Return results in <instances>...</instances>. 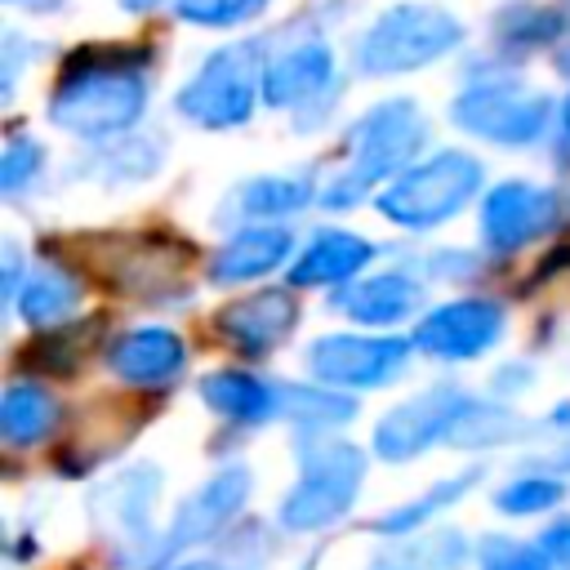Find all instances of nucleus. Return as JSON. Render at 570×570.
I'll return each mask as SVG.
<instances>
[{
    "instance_id": "2f4dec72",
    "label": "nucleus",
    "mask_w": 570,
    "mask_h": 570,
    "mask_svg": "<svg viewBox=\"0 0 570 570\" xmlns=\"http://www.w3.org/2000/svg\"><path fill=\"white\" fill-rule=\"evenodd\" d=\"M481 566L485 570H552V561L534 543H512V539H485L481 543Z\"/></svg>"
},
{
    "instance_id": "f03ea898",
    "label": "nucleus",
    "mask_w": 570,
    "mask_h": 570,
    "mask_svg": "<svg viewBox=\"0 0 570 570\" xmlns=\"http://www.w3.org/2000/svg\"><path fill=\"white\" fill-rule=\"evenodd\" d=\"M428 138V120L419 116V107L410 98H392V102H379L370 116H361V125L352 129V169L338 174L321 200L325 205H356L374 178L401 169L419 142Z\"/></svg>"
},
{
    "instance_id": "4c0bfd02",
    "label": "nucleus",
    "mask_w": 570,
    "mask_h": 570,
    "mask_svg": "<svg viewBox=\"0 0 570 570\" xmlns=\"http://www.w3.org/2000/svg\"><path fill=\"white\" fill-rule=\"evenodd\" d=\"M566 129H570V102H566Z\"/></svg>"
},
{
    "instance_id": "7ed1b4c3",
    "label": "nucleus",
    "mask_w": 570,
    "mask_h": 570,
    "mask_svg": "<svg viewBox=\"0 0 570 570\" xmlns=\"http://www.w3.org/2000/svg\"><path fill=\"white\" fill-rule=\"evenodd\" d=\"M463 40V27L436 4H396L361 40L356 62L365 76H396L436 62Z\"/></svg>"
},
{
    "instance_id": "20e7f679",
    "label": "nucleus",
    "mask_w": 570,
    "mask_h": 570,
    "mask_svg": "<svg viewBox=\"0 0 570 570\" xmlns=\"http://www.w3.org/2000/svg\"><path fill=\"white\" fill-rule=\"evenodd\" d=\"M298 459H303V476L285 494L281 521L285 530H321L352 508L365 476V454L352 441H307Z\"/></svg>"
},
{
    "instance_id": "72a5a7b5",
    "label": "nucleus",
    "mask_w": 570,
    "mask_h": 570,
    "mask_svg": "<svg viewBox=\"0 0 570 570\" xmlns=\"http://www.w3.org/2000/svg\"><path fill=\"white\" fill-rule=\"evenodd\" d=\"M539 552H543V557H548L552 566L570 570V517L543 530V539H539Z\"/></svg>"
},
{
    "instance_id": "39448f33",
    "label": "nucleus",
    "mask_w": 570,
    "mask_h": 570,
    "mask_svg": "<svg viewBox=\"0 0 570 570\" xmlns=\"http://www.w3.org/2000/svg\"><path fill=\"white\" fill-rule=\"evenodd\" d=\"M476 187H481V165L463 151H441L428 165L405 169L379 196V209H383V218H392L401 227H436V223L454 218L472 200Z\"/></svg>"
},
{
    "instance_id": "aec40b11",
    "label": "nucleus",
    "mask_w": 570,
    "mask_h": 570,
    "mask_svg": "<svg viewBox=\"0 0 570 570\" xmlns=\"http://www.w3.org/2000/svg\"><path fill=\"white\" fill-rule=\"evenodd\" d=\"M200 396L209 410L227 414V419H245V423H258L276 410V387L258 383L254 374H240V370H223V374H209L200 383Z\"/></svg>"
},
{
    "instance_id": "473e14b6",
    "label": "nucleus",
    "mask_w": 570,
    "mask_h": 570,
    "mask_svg": "<svg viewBox=\"0 0 570 570\" xmlns=\"http://www.w3.org/2000/svg\"><path fill=\"white\" fill-rule=\"evenodd\" d=\"M40 147L36 142H27V138H13L9 147H4V160H0V187L4 191H18L27 178H36V169H40Z\"/></svg>"
},
{
    "instance_id": "412c9836",
    "label": "nucleus",
    "mask_w": 570,
    "mask_h": 570,
    "mask_svg": "<svg viewBox=\"0 0 570 570\" xmlns=\"http://www.w3.org/2000/svg\"><path fill=\"white\" fill-rule=\"evenodd\" d=\"M58 423V401L36 383H13L0 401V432L9 445H31Z\"/></svg>"
},
{
    "instance_id": "f8f14e48",
    "label": "nucleus",
    "mask_w": 570,
    "mask_h": 570,
    "mask_svg": "<svg viewBox=\"0 0 570 570\" xmlns=\"http://www.w3.org/2000/svg\"><path fill=\"white\" fill-rule=\"evenodd\" d=\"M245 494H249V472H245V468L232 463V468L214 472V476L174 512V525H169V534L160 539V557L174 552V548H191V543L209 539L214 530H223V525L240 512Z\"/></svg>"
},
{
    "instance_id": "f704fd0d",
    "label": "nucleus",
    "mask_w": 570,
    "mask_h": 570,
    "mask_svg": "<svg viewBox=\"0 0 570 570\" xmlns=\"http://www.w3.org/2000/svg\"><path fill=\"white\" fill-rule=\"evenodd\" d=\"M178 570H263V557L249 561V557H214V561H191V566H178Z\"/></svg>"
},
{
    "instance_id": "423d86ee",
    "label": "nucleus",
    "mask_w": 570,
    "mask_h": 570,
    "mask_svg": "<svg viewBox=\"0 0 570 570\" xmlns=\"http://www.w3.org/2000/svg\"><path fill=\"white\" fill-rule=\"evenodd\" d=\"M178 111L205 129H227L254 111V45L218 49L200 76L178 94Z\"/></svg>"
},
{
    "instance_id": "a878e982",
    "label": "nucleus",
    "mask_w": 570,
    "mask_h": 570,
    "mask_svg": "<svg viewBox=\"0 0 570 570\" xmlns=\"http://www.w3.org/2000/svg\"><path fill=\"white\" fill-rule=\"evenodd\" d=\"M240 209L245 214H263V218H276V214H294L312 200V183L307 178H258L249 187H240Z\"/></svg>"
},
{
    "instance_id": "7c9ffc66",
    "label": "nucleus",
    "mask_w": 570,
    "mask_h": 570,
    "mask_svg": "<svg viewBox=\"0 0 570 570\" xmlns=\"http://www.w3.org/2000/svg\"><path fill=\"white\" fill-rule=\"evenodd\" d=\"M267 0H178V13L200 27H232L249 13H258Z\"/></svg>"
},
{
    "instance_id": "0eeeda50",
    "label": "nucleus",
    "mask_w": 570,
    "mask_h": 570,
    "mask_svg": "<svg viewBox=\"0 0 570 570\" xmlns=\"http://www.w3.org/2000/svg\"><path fill=\"white\" fill-rule=\"evenodd\" d=\"M454 125H463L468 134H481L490 142H508V147H525L539 138L543 120H548V98L517 85V80H499V85H476L454 102Z\"/></svg>"
},
{
    "instance_id": "6ab92c4d",
    "label": "nucleus",
    "mask_w": 570,
    "mask_h": 570,
    "mask_svg": "<svg viewBox=\"0 0 570 570\" xmlns=\"http://www.w3.org/2000/svg\"><path fill=\"white\" fill-rule=\"evenodd\" d=\"M285 254H289V232H281V227L240 232L236 240H227V245L214 254L209 276H214V281H249V276L272 272Z\"/></svg>"
},
{
    "instance_id": "9d476101",
    "label": "nucleus",
    "mask_w": 570,
    "mask_h": 570,
    "mask_svg": "<svg viewBox=\"0 0 570 570\" xmlns=\"http://www.w3.org/2000/svg\"><path fill=\"white\" fill-rule=\"evenodd\" d=\"M561 205L548 187H534V183H499L485 205H481V232L490 240V249L499 254H512L521 249L525 240L543 236L552 223H557Z\"/></svg>"
},
{
    "instance_id": "9b49d317",
    "label": "nucleus",
    "mask_w": 570,
    "mask_h": 570,
    "mask_svg": "<svg viewBox=\"0 0 570 570\" xmlns=\"http://www.w3.org/2000/svg\"><path fill=\"white\" fill-rule=\"evenodd\" d=\"M503 334V312L485 298H459L428 312L414 330V343L441 361H472Z\"/></svg>"
},
{
    "instance_id": "bb28decb",
    "label": "nucleus",
    "mask_w": 570,
    "mask_h": 570,
    "mask_svg": "<svg viewBox=\"0 0 570 570\" xmlns=\"http://www.w3.org/2000/svg\"><path fill=\"white\" fill-rule=\"evenodd\" d=\"M276 410H285L289 419H298L307 428H325V423L352 419V401L347 396H330V392H312V387H276Z\"/></svg>"
},
{
    "instance_id": "2eb2a0df",
    "label": "nucleus",
    "mask_w": 570,
    "mask_h": 570,
    "mask_svg": "<svg viewBox=\"0 0 570 570\" xmlns=\"http://www.w3.org/2000/svg\"><path fill=\"white\" fill-rule=\"evenodd\" d=\"M111 370L125 383H165L169 374L183 370V338L174 330H129L116 347H111Z\"/></svg>"
},
{
    "instance_id": "c756f323",
    "label": "nucleus",
    "mask_w": 570,
    "mask_h": 570,
    "mask_svg": "<svg viewBox=\"0 0 570 570\" xmlns=\"http://www.w3.org/2000/svg\"><path fill=\"white\" fill-rule=\"evenodd\" d=\"M561 499V481H552V476H521V481H512L508 490H499V508L503 512H512V517H530V512H543V508H552Z\"/></svg>"
},
{
    "instance_id": "4468645a",
    "label": "nucleus",
    "mask_w": 570,
    "mask_h": 570,
    "mask_svg": "<svg viewBox=\"0 0 570 570\" xmlns=\"http://www.w3.org/2000/svg\"><path fill=\"white\" fill-rule=\"evenodd\" d=\"M156 494H160V472L151 463H138V468L111 476L107 485H98L89 508H94L98 530H107L111 539H142Z\"/></svg>"
},
{
    "instance_id": "dca6fc26",
    "label": "nucleus",
    "mask_w": 570,
    "mask_h": 570,
    "mask_svg": "<svg viewBox=\"0 0 570 570\" xmlns=\"http://www.w3.org/2000/svg\"><path fill=\"white\" fill-rule=\"evenodd\" d=\"M334 62H330V49L321 40H307V45H294L289 53H281L267 71H263V98L272 107H294L298 98L316 94L325 80H330Z\"/></svg>"
},
{
    "instance_id": "f257e3e1",
    "label": "nucleus",
    "mask_w": 570,
    "mask_h": 570,
    "mask_svg": "<svg viewBox=\"0 0 570 570\" xmlns=\"http://www.w3.org/2000/svg\"><path fill=\"white\" fill-rule=\"evenodd\" d=\"M142 58L147 49H80L67 58V76L53 89L49 116L80 138H107L134 125L147 102V85L134 76Z\"/></svg>"
},
{
    "instance_id": "6e6552de",
    "label": "nucleus",
    "mask_w": 570,
    "mask_h": 570,
    "mask_svg": "<svg viewBox=\"0 0 570 570\" xmlns=\"http://www.w3.org/2000/svg\"><path fill=\"white\" fill-rule=\"evenodd\" d=\"M468 396L459 387H432V392H419L410 401H401L392 414L379 419L374 428V450L392 463L401 459H414L419 450H428L432 441L450 436L454 423L468 414Z\"/></svg>"
},
{
    "instance_id": "b1692460",
    "label": "nucleus",
    "mask_w": 570,
    "mask_h": 570,
    "mask_svg": "<svg viewBox=\"0 0 570 570\" xmlns=\"http://www.w3.org/2000/svg\"><path fill=\"white\" fill-rule=\"evenodd\" d=\"M481 472H463V476H445V481H436L428 494H419L414 503H401L396 512H383L370 530H379V534H410L414 525H423L432 512H441V508H450L459 494H468L472 490V481H476Z\"/></svg>"
},
{
    "instance_id": "ddd939ff",
    "label": "nucleus",
    "mask_w": 570,
    "mask_h": 570,
    "mask_svg": "<svg viewBox=\"0 0 570 570\" xmlns=\"http://www.w3.org/2000/svg\"><path fill=\"white\" fill-rule=\"evenodd\" d=\"M294 316H298V307L285 289H263V294H249L240 303H227L214 325L236 352L263 356L294 330Z\"/></svg>"
},
{
    "instance_id": "393cba45",
    "label": "nucleus",
    "mask_w": 570,
    "mask_h": 570,
    "mask_svg": "<svg viewBox=\"0 0 570 570\" xmlns=\"http://www.w3.org/2000/svg\"><path fill=\"white\" fill-rule=\"evenodd\" d=\"M98 330H102L98 316L80 321L76 330H58V334H49V338H40V343L31 347V361H36L40 370H49V374H76Z\"/></svg>"
},
{
    "instance_id": "a211bd4d",
    "label": "nucleus",
    "mask_w": 570,
    "mask_h": 570,
    "mask_svg": "<svg viewBox=\"0 0 570 570\" xmlns=\"http://www.w3.org/2000/svg\"><path fill=\"white\" fill-rule=\"evenodd\" d=\"M338 307L352 316V321H365V325H392L401 316H410L419 307V285L410 276H370V281H356L352 289L338 294Z\"/></svg>"
},
{
    "instance_id": "c85d7f7f",
    "label": "nucleus",
    "mask_w": 570,
    "mask_h": 570,
    "mask_svg": "<svg viewBox=\"0 0 570 570\" xmlns=\"http://www.w3.org/2000/svg\"><path fill=\"white\" fill-rule=\"evenodd\" d=\"M494 31H499V40H503V45L530 49V45H543L548 36H557V31H561V13L517 4V9H508V13L494 22Z\"/></svg>"
},
{
    "instance_id": "1a4fd4ad",
    "label": "nucleus",
    "mask_w": 570,
    "mask_h": 570,
    "mask_svg": "<svg viewBox=\"0 0 570 570\" xmlns=\"http://www.w3.org/2000/svg\"><path fill=\"white\" fill-rule=\"evenodd\" d=\"M410 356L405 338H356V334H330L321 343H312L307 365L321 383H338V387H379L387 379L401 374Z\"/></svg>"
},
{
    "instance_id": "4be33fe9",
    "label": "nucleus",
    "mask_w": 570,
    "mask_h": 570,
    "mask_svg": "<svg viewBox=\"0 0 570 570\" xmlns=\"http://www.w3.org/2000/svg\"><path fill=\"white\" fill-rule=\"evenodd\" d=\"M468 557V539L459 530H432L423 539H410L401 548H387L374 557L370 570H454Z\"/></svg>"
},
{
    "instance_id": "c9c22d12",
    "label": "nucleus",
    "mask_w": 570,
    "mask_h": 570,
    "mask_svg": "<svg viewBox=\"0 0 570 570\" xmlns=\"http://www.w3.org/2000/svg\"><path fill=\"white\" fill-rule=\"evenodd\" d=\"M120 4H125V9H134V13H142V9H156L160 0H120Z\"/></svg>"
},
{
    "instance_id": "e433bc0d",
    "label": "nucleus",
    "mask_w": 570,
    "mask_h": 570,
    "mask_svg": "<svg viewBox=\"0 0 570 570\" xmlns=\"http://www.w3.org/2000/svg\"><path fill=\"white\" fill-rule=\"evenodd\" d=\"M561 71L570 76V49H561Z\"/></svg>"
},
{
    "instance_id": "cd10ccee",
    "label": "nucleus",
    "mask_w": 570,
    "mask_h": 570,
    "mask_svg": "<svg viewBox=\"0 0 570 570\" xmlns=\"http://www.w3.org/2000/svg\"><path fill=\"white\" fill-rule=\"evenodd\" d=\"M517 432H525V423H521L517 414H508V410H485V405H468V414L454 423V432H450L445 441H454V445H494V441H508V436H517Z\"/></svg>"
},
{
    "instance_id": "f3484780",
    "label": "nucleus",
    "mask_w": 570,
    "mask_h": 570,
    "mask_svg": "<svg viewBox=\"0 0 570 570\" xmlns=\"http://www.w3.org/2000/svg\"><path fill=\"white\" fill-rule=\"evenodd\" d=\"M370 240L352 236V232H321L312 236V245L303 249V258L289 267V285H334L356 276L370 263Z\"/></svg>"
},
{
    "instance_id": "5701e85b",
    "label": "nucleus",
    "mask_w": 570,
    "mask_h": 570,
    "mask_svg": "<svg viewBox=\"0 0 570 570\" xmlns=\"http://www.w3.org/2000/svg\"><path fill=\"white\" fill-rule=\"evenodd\" d=\"M80 298V285L62 272H31L27 285L18 289V312L31 321V325H53L62 321Z\"/></svg>"
}]
</instances>
